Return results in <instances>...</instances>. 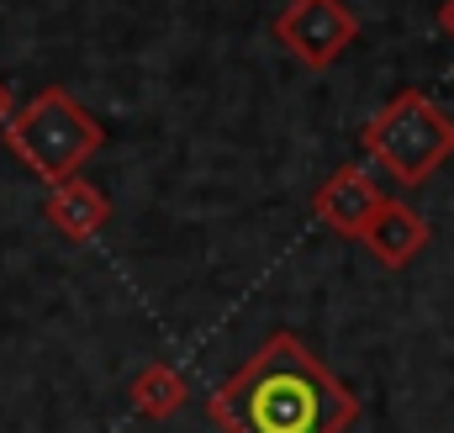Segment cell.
I'll list each match as a JSON object with an SVG mask.
<instances>
[{"mask_svg": "<svg viewBox=\"0 0 454 433\" xmlns=\"http://www.w3.org/2000/svg\"><path fill=\"white\" fill-rule=\"evenodd\" d=\"M207 413L227 433H343L359 418V397L296 333H270L212 391Z\"/></svg>", "mask_w": 454, "mask_h": 433, "instance_id": "6da1fadb", "label": "cell"}, {"mask_svg": "<svg viewBox=\"0 0 454 433\" xmlns=\"http://www.w3.org/2000/svg\"><path fill=\"white\" fill-rule=\"evenodd\" d=\"M0 132H5V148H11L43 185H59V180L80 175V169L106 148V127L80 106L64 85L37 91L27 106H16V116H11Z\"/></svg>", "mask_w": 454, "mask_h": 433, "instance_id": "7a4b0ae2", "label": "cell"}, {"mask_svg": "<svg viewBox=\"0 0 454 433\" xmlns=\"http://www.w3.org/2000/svg\"><path fill=\"white\" fill-rule=\"evenodd\" d=\"M359 148L396 185H423L454 159V116L428 91H396L364 122Z\"/></svg>", "mask_w": 454, "mask_h": 433, "instance_id": "3957f363", "label": "cell"}, {"mask_svg": "<svg viewBox=\"0 0 454 433\" xmlns=\"http://www.w3.org/2000/svg\"><path fill=\"white\" fill-rule=\"evenodd\" d=\"M275 37L307 69H328L343 48L359 37V21H354V11L343 0H291L275 16Z\"/></svg>", "mask_w": 454, "mask_h": 433, "instance_id": "277c9868", "label": "cell"}, {"mask_svg": "<svg viewBox=\"0 0 454 433\" xmlns=\"http://www.w3.org/2000/svg\"><path fill=\"white\" fill-rule=\"evenodd\" d=\"M380 201H386L380 180H375L364 164H343V169H333V175L323 180V191L312 196V216H317L323 227H333L339 238H359L364 222L380 212Z\"/></svg>", "mask_w": 454, "mask_h": 433, "instance_id": "5b68a950", "label": "cell"}, {"mask_svg": "<svg viewBox=\"0 0 454 433\" xmlns=\"http://www.w3.org/2000/svg\"><path fill=\"white\" fill-rule=\"evenodd\" d=\"M43 216H48V227H53V232H64L69 243H90V238L112 222V201H106V191H101V185H90V180L69 175V180L48 185Z\"/></svg>", "mask_w": 454, "mask_h": 433, "instance_id": "8992f818", "label": "cell"}, {"mask_svg": "<svg viewBox=\"0 0 454 433\" xmlns=\"http://www.w3.org/2000/svg\"><path fill=\"white\" fill-rule=\"evenodd\" d=\"M359 243H364V248H370L386 270H407V264L423 254V243H428V222L412 212L407 201L386 196V201H380V212L364 222Z\"/></svg>", "mask_w": 454, "mask_h": 433, "instance_id": "52a82bcc", "label": "cell"}, {"mask_svg": "<svg viewBox=\"0 0 454 433\" xmlns=\"http://www.w3.org/2000/svg\"><path fill=\"white\" fill-rule=\"evenodd\" d=\"M127 397H132V407H137V418H169V413H180V402H185V375L175 370V365H164V359H153V365H143L137 375H132V386H127Z\"/></svg>", "mask_w": 454, "mask_h": 433, "instance_id": "ba28073f", "label": "cell"}, {"mask_svg": "<svg viewBox=\"0 0 454 433\" xmlns=\"http://www.w3.org/2000/svg\"><path fill=\"white\" fill-rule=\"evenodd\" d=\"M11 116H16V96H11V91H5V80H0V127H5Z\"/></svg>", "mask_w": 454, "mask_h": 433, "instance_id": "9c48e42d", "label": "cell"}, {"mask_svg": "<svg viewBox=\"0 0 454 433\" xmlns=\"http://www.w3.org/2000/svg\"><path fill=\"white\" fill-rule=\"evenodd\" d=\"M439 27L454 37V0H444V5H439Z\"/></svg>", "mask_w": 454, "mask_h": 433, "instance_id": "30bf717a", "label": "cell"}]
</instances>
